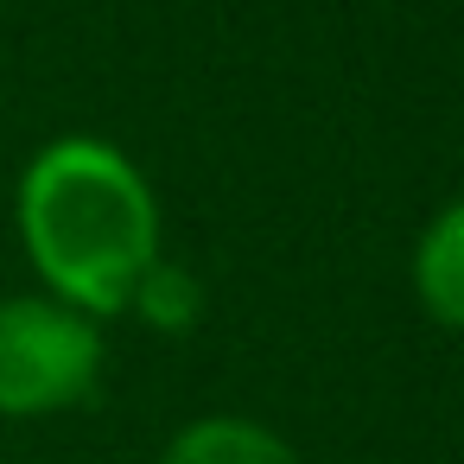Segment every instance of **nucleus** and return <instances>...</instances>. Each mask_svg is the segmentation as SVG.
<instances>
[{"mask_svg":"<svg viewBox=\"0 0 464 464\" xmlns=\"http://www.w3.org/2000/svg\"><path fill=\"white\" fill-rule=\"evenodd\" d=\"M160 464H299V458L267 426L236 420V413H210V420H191L185 432H172Z\"/></svg>","mask_w":464,"mask_h":464,"instance_id":"20e7f679","label":"nucleus"},{"mask_svg":"<svg viewBox=\"0 0 464 464\" xmlns=\"http://www.w3.org/2000/svg\"><path fill=\"white\" fill-rule=\"evenodd\" d=\"M20 242L52 299L90 312L96 324L128 312L140 274L160 261V204L140 166L96 140H45L20 172Z\"/></svg>","mask_w":464,"mask_h":464,"instance_id":"f257e3e1","label":"nucleus"},{"mask_svg":"<svg viewBox=\"0 0 464 464\" xmlns=\"http://www.w3.org/2000/svg\"><path fill=\"white\" fill-rule=\"evenodd\" d=\"M128 312H134V318H147L153 331H191V324H198V312H204V286H198V274H191V267H179V261H153V267L140 274V286H134Z\"/></svg>","mask_w":464,"mask_h":464,"instance_id":"39448f33","label":"nucleus"},{"mask_svg":"<svg viewBox=\"0 0 464 464\" xmlns=\"http://www.w3.org/2000/svg\"><path fill=\"white\" fill-rule=\"evenodd\" d=\"M413 293L426 318L464 331V198H451L413 242Z\"/></svg>","mask_w":464,"mask_h":464,"instance_id":"7ed1b4c3","label":"nucleus"},{"mask_svg":"<svg viewBox=\"0 0 464 464\" xmlns=\"http://www.w3.org/2000/svg\"><path fill=\"white\" fill-rule=\"evenodd\" d=\"M102 375V324L52 293L0 299V420H45L90 401Z\"/></svg>","mask_w":464,"mask_h":464,"instance_id":"f03ea898","label":"nucleus"}]
</instances>
